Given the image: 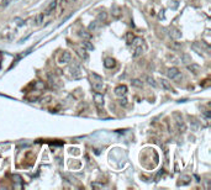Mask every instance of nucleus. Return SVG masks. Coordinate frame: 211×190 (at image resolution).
I'll return each instance as SVG.
<instances>
[{"instance_id":"obj_7","label":"nucleus","mask_w":211,"mask_h":190,"mask_svg":"<svg viewBox=\"0 0 211 190\" xmlns=\"http://www.w3.org/2000/svg\"><path fill=\"white\" fill-rule=\"evenodd\" d=\"M126 91H127V86L126 85H119V86L115 88V94L117 96H125Z\"/></svg>"},{"instance_id":"obj_19","label":"nucleus","mask_w":211,"mask_h":190,"mask_svg":"<svg viewBox=\"0 0 211 190\" xmlns=\"http://www.w3.org/2000/svg\"><path fill=\"white\" fill-rule=\"evenodd\" d=\"M95 28H96V22L90 23V26H89V30H90V31H94Z\"/></svg>"},{"instance_id":"obj_13","label":"nucleus","mask_w":211,"mask_h":190,"mask_svg":"<svg viewBox=\"0 0 211 190\" xmlns=\"http://www.w3.org/2000/svg\"><path fill=\"white\" fill-rule=\"evenodd\" d=\"M56 6H57V1H56V0H53V1H52V3L50 4V6H48V7L46 9V14H47V15H50L51 11L56 9Z\"/></svg>"},{"instance_id":"obj_11","label":"nucleus","mask_w":211,"mask_h":190,"mask_svg":"<svg viewBox=\"0 0 211 190\" xmlns=\"http://www.w3.org/2000/svg\"><path fill=\"white\" fill-rule=\"evenodd\" d=\"M115 64H116V62H115L114 58H106L105 62H104V66H105L106 68H114Z\"/></svg>"},{"instance_id":"obj_6","label":"nucleus","mask_w":211,"mask_h":190,"mask_svg":"<svg viewBox=\"0 0 211 190\" xmlns=\"http://www.w3.org/2000/svg\"><path fill=\"white\" fill-rule=\"evenodd\" d=\"M174 117H175V123H177L178 129L180 130L182 132H184L186 127H185V123H184V121H183V117H180L178 114H174Z\"/></svg>"},{"instance_id":"obj_4","label":"nucleus","mask_w":211,"mask_h":190,"mask_svg":"<svg viewBox=\"0 0 211 190\" xmlns=\"http://www.w3.org/2000/svg\"><path fill=\"white\" fill-rule=\"evenodd\" d=\"M71 72H72V75L74 79H79L82 77V74H83L82 69H80V67L78 64H73L72 68H71Z\"/></svg>"},{"instance_id":"obj_5","label":"nucleus","mask_w":211,"mask_h":190,"mask_svg":"<svg viewBox=\"0 0 211 190\" xmlns=\"http://www.w3.org/2000/svg\"><path fill=\"white\" fill-rule=\"evenodd\" d=\"M94 100H95L96 106L99 107V109H101V107L104 106V96H103V94L100 91H96L94 94Z\"/></svg>"},{"instance_id":"obj_1","label":"nucleus","mask_w":211,"mask_h":190,"mask_svg":"<svg viewBox=\"0 0 211 190\" xmlns=\"http://www.w3.org/2000/svg\"><path fill=\"white\" fill-rule=\"evenodd\" d=\"M133 46V57H137L139 56V54H142L144 51H146V45H144V41L142 38H139V37H137V38H135L133 39V42H131Z\"/></svg>"},{"instance_id":"obj_21","label":"nucleus","mask_w":211,"mask_h":190,"mask_svg":"<svg viewBox=\"0 0 211 190\" xmlns=\"http://www.w3.org/2000/svg\"><path fill=\"white\" fill-rule=\"evenodd\" d=\"M120 102H121V105H126V104H127V102H126V99H123V100L121 99V101H120Z\"/></svg>"},{"instance_id":"obj_10","label":"nucleus","mask_w":211,"mask_h":190,"mask_svg":"<svg viewBox=\"0 0 211 190\" xmlns=\"http://www.w3.org/2000/svg\"><path fill=\"white\" fill-rule=\"evenodd\" d=\"M71 59H72V54H71V52L64 51V52L62 53V56H61V63H68V62H71Z\"/></svg>"},{"instance_id":"obj_3","label":"nucleus","mask_w":211,"mask_h":190,"mask_svg":"<svg viewBox=\"0 0 211 190\" xmlns=\"http://www.w3.org/2000/svg\"><path fill=\"white\" fill-rule=\"evenodd\" d=\"M167 74H168V78L173 79V80H177V79L180 78V72L178 68H169Z\"/></svg>"},{"instance_id":"obj_2","label":"nucleus","mask_w":211,"mask_h":190,"mask_svg":"<svg viewBox=\"0 0 211 190\" xmlns=\"http://www.w3.org/2000/svg\"><path fill=\"white\" fill-rule=\"evenodd\" d=\"M91 79H93L91 83H93V88L95 89V91H101L103 88H104V79L96 73L91 74Z\"/></svg>"},{"instance_id":"obj_17","label":"nucleus","mask_w":211,"mask_h":190,"mask_svg":"<svg viewBox=\"0 0 211 190\" xmlns=\"http://www.w3.org/2000/svg\"><path fill=\"white\" fill-rule=\"evenodd\" d=\"M43 17H44V15L43 14H38L37 15V17H36V23H42V21H43Z\"/></svg>"},{"instance_id":"obj_14","label":"nucleus","mask_w":211,"mask_h":190,"mask_svg":"<svg viewBox=\"0 0 211 190\" xmlns=\"http://www.w3.org/2000/svg\"><path fill=\"white\" fill-rule=\"evenodd\" d=\"M82 43H83V46H84V48H85V50H89V51H93V50H94V46L91 45L89 41H83Z\"/></svg>"},{"instance_id":"obj_18","label":"nucleus","mask_w":211,"mask_h":190,"mask_svg":"<svg viewBox=\"0 0 211 190\" xmlns=\"http://www.w3.org/2000/svg\"><path fill=\"white\" fill-rule=\"evenodd\" d=\"M132 85H135V86H142V82H141V80H138V79H133V80H132Z\"/></svg>"},{"instance_id":"obj_20","label":"nucleus","mask_w":211,"mask_h":190,"mask_svg":"<svg viewBox=\"0 0 211 190\" xmlns=\"http://www.w3.org/2000/svg\"><path fill=\"white\" fill-rule=\"evenodd\" d=\"M99 19H100V20H106V14H105V12L99 14Z\"/></svg>"},{"instance_id":"obj_16","label":"nucleus","mask_w":211,"mask_h":190,"mask_svg":"<svg viewBox=\"0 0 211 190\" xmlns=\"http://www.w3.org/2000/svg\"><path fill=\"white\" fill-rule=\"evenodd\" d=\"M146 80H147V83L150 84V85H152L153 88H155V86H157V84H155V82H154V79L152 78V77H146Z\"/></svg>"},{"instance_id":"obj_12","label":"nucleus","mask_w":211,"mask_h":190,"mask_svg":"<svg viewBox=\"0 0 211 190\" xmlns=\"http://www.w3.org/2000/svg\"><path fill=\"white\" fill-rule=\"evenodd\" d=\"M188 69L190 72H193L194 74H198L200 72V67L198 64H190V66H188Z\"/></svg>"},{"instance_id":"obj_9","label":"nucleus","mask_w":211,"mask_h":190,"mask_svg":"<svg viewBox=\"0 0 211 190\" xmlns=\"http://www.w3.org/2000/svg\"><path fill=\"white\" fill-rule=\"evenodd\" d=\"M77 54L82 59H84V61H88V58H89V56H88V52H87V50L85 48H77Z\"/></svg>"},{"instance_id":"obj_8","label":"nucleus","mask_w":211,"mask_h":190,"mask_svg":"<svg viewBox=\"0 0 211 190\" xmlns=\"http://www.w3.org/2000/svg\"><path fill=\"white\" fill-rule=\"evenodd\" d=\"M161 85H162V88H163L164 90H167V91H170V93H174V89L172 88L170 83H169L167 79H161Z\"/></svg>"},{"instance_id":"obj_15","label":"nucleus","mask_w":211,"mask_h":190,"mask_svg":"<svg viewBox=\"0 0 211 190\" xmlns=\"http://www.w3.org/2000/svg\"><path fill=\"white\" fill-rule=\"evenodd\" d=\"M79 35H80L82 37H84V38H87V39H89L90 38V36H91V35L89 34L88 31H85V30H80V31H79Z\"/></svg>"}]
</instances>
